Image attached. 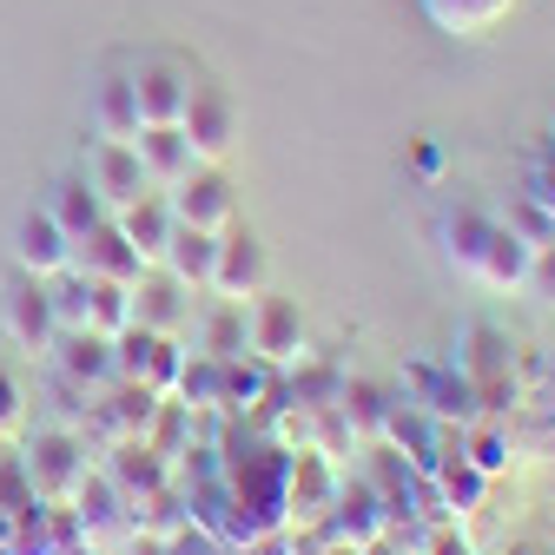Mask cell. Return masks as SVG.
<instances>
[{
    "mask_svg": "<svg viewBox=\"0 0 555 555\" xmlns=\"http://www.w3.org/2000/svg\"><path fill=\"white\" fill-rule=\"evenodd\" d=\"M87 437L74 424H40L27 443H21V476H27V490L34 503L60 509V503H74V490L87 482Z\"/></svg>",
    "mask_w": 555,
    "mask_h": 555,
    "instance_id": "6da1fadb",
    "label": "cell"
},
{
    "mask_svg": "<svg viewBox=\"0 0 555 555\" xmlns=\"http://www.w3.org/2000/svg\"><path fill=\"white\" fill-rule=\"evenodd\" d=\"M245 351H251L258 364H271L278 377H285V371H298V364L311 358L305 311H298L292 298H271V292H258V298L245 305Z\"/></svg>",
    "mask_w": 555,
    "mask_h": 555,
    "instance_id": "7a4b0ae2",
    "label": "cell"
},
{
    "mask_svg": "<svg viewBox=\"0 0 555 555\" xmlns=\"http://www.w3.org/2000/svg\"><path fill=\"white\" fill-rule=\"evenodd\" d=\"M509 358H516V344H509V331H496L490 318H469V324H456V358H450V371H456V377H469L482 403H490V397H503V384L516 390V377H509Z\"/></svg>",
    "mask_w": 555,
    "mask_h": 555,
    "instance_id": "3957f363",
    "label": "cell"
},
{
    "mask_svg": "<svg viewBox=\"0 0 555 555\" xmlns=\"http://www.w3.org/2000/svg\"><path fill=\"white\" fill-rule=\"evenodd\" d=\"M264 285H271V251H264V238L245 232V225L219 232V258H212V285H205V292L225 298V305H251Z\"/></svg>",
    "mask_w": 555,
    "mask_h": 555,
    "instance_id": "277c9868",
    "label": "cell"
},
{
    "mask_svg": "<svg viewBox=\"0 0 555 555\" xmlns=\"http://www.w3.org/2000/svg\"><path fill=\"white\" fill-rule=\"evenodd\" d=\"M179 132L198 166H225V153L238 146V106L225 87H192L185 113H179Z\"/></svg>",
    "mask_w": 555,
    "mask_h": 555,
    "instance_id": "5b68a950",
    "label": "cell"
},
{
    "mask_svg": "<svg viewBox=\"0 0 555 555\" xmlns=\"http://www.w3.org/2000/svg\"><path fill=\"white\" fill-rule=\"evenodd\" d=\"M337 490H344V476L324 450H292V463H285V529L331 522Z\"/></svg>",
    "mask_w": 555,
    "mask_h": 555,
    "instance_id": "8992f818",
    "label": "cell"
},
{
    "mask_svg": "<svg viewBox=\"0 0 555 555\" xmlns=\"http://www.w3.org/2000/svg\"><path fill=\"white\" fill-rule=\"evenodd\" d=\"M80 179H87L93 198L106 205V219H119L132 198L153 192L146 166H139V146H126V139H93V153H87V172H80Z\"/></svg>",
    "mask_w": 555,
    "mask_h": 555,
    "instance_id": "52a82bcc",
    "label": "cell"
},
{
    "mask_svg": "<svg viewBox=\"0 0 555 555\" xmlns=\"http://www.w3.org/2000/svg\"><path fill=\"white\" fill-rule=\"evenodd\" d=\"M166 198H172L179 225H198V232H232L238 225V198H232V179L219 166H192Z\"/></svg>",
    "mask_w": 555,
    "mask_h": 555,
    "instance_id": "ba28073f",
    "label": "cell"
},
{
    "mask_svg": "<svg viewBox=\"0 0 555 555\" xmlns=\"http://www.w3.org/2000/svg\"><path fill=\"white\" fill-rule=\"evenodd\" d=\"M529 264H535V245L516 232V225H490L476 245V258L463 264V278H476V285H490V292H522L529 285Z\"/></svg>",
    "mask_w": 555,
    "mask_h": 555,
    "instance_id": "9c48e42d",
    "label": "cell"
},
{
    "mask_svg": "<svg viewBox=\"0 0 555 555\" xmlns=\"http://www.w3.org/2000/svg\"><path fill=\"white\" fill-rule=\"evenodd\" d=\"M14 264H21V278H40V285H53L60 271H74V238L53 225L47 205L14 225Z\"/></svg>",
    "mask_w": 555,
    "mask_h": 555,
    "instance_id": "30bf717a",
    "label": "cell"
},
{
    "mask_svg": "<svg viewBox=\"0 0 555 555\" xmlns=\"http://www.w3.org/2000/svg\"><path fill=\"white\" fill-rule=\"evenodd\" d=\"M132 324L153 331V337H179L192 324V292L179 285V278H166L159 264L139 271V285H132Z\"/></svg>",
    "mask_w": 555,
    "mask_h": 555,
    "instance_id": "8fae6325",
    "label": "cell"
},
{
    "mask_svg": "<svg viewBox=\"0 0 555 555\" xmlns=\"http://www.w3.org/2000/svg\"><path fill=\"white\" fill-rule=\"evenodd\" d=\"M53 371H60L66 390H106V384H119L113 377V337H100V331H60L53 337Z\"/></svg>",
    "mask_w": 555,
    "mask_h": 555,
    "instance_id": "7c38bea8",
    "label": "cell"
},
{
    "mask_svg": "<svg viewBox=\"0 0 555 555\" xmlns=\"http://www.w3.org/2000/svg\"><path fill=\"white\" fill-rule=\"evenodd\" d=\"M132 100H139V126H179V113L192 100V74L179 60H146L132 74Z\"/></svg>",
    "mask_w": 555,
    "mask_h": 555,
    "instance_id": "4fadbf2b",
    "label": "cell"
},
{
    "mask_svg": "<svg viewBox=\"0 0 555 555\" xmlns=\"http://www.w3.org/2000/svg\"><path fill=\"white\" fill-rule=\"evenodd\" d=\"M8 337L21 344L27 358H53V337H60V324H53V298H47V285L40 278H14V292H8Z\"/></svg>",
    "mask_w": 555,
    "mask_h": 555,
    "instance_id": "5bb4252c",
    "label": "cell"
},
{
    "mask_svg": "<svg viewBox=\"0 0 555 555\" xmlns=\"http://www.w3.org/2000/svg\"><path fill=\"white\" fill-rule=\"evenodd\" d=\"M74 271H87V278H113V285H139V251L126 245V232H119V219H106V225H93L80 245H74Z\"/></svg>",
    "mask_w": 555,
    "mask_h": 555,
    "instance_id": "9a60e30c",
    "label": "cell"
},
{
    "mask_svg": "<svg viewBox=\"0 0 555 555\" xmlns=\"http://www.w3.org/2000/svg\"><path fill=\"white\" fill-rule=\"evenodd\" d=\"M106 476H113V490L132 503V496H146V490H159V482H172V463L146 443V437H119L113 450H106V463H100Z\"/></svg>",
    "mask_w": 555,
    "mask_h": 555,
    "instance_id": "2e32d148",
    "label": "cell"
},
{
    "mask_svg": "<svg viewBox=\"0 0 555 555\" xmlns=\"http://www.w3.org/2000/svg\"><path fill=\"white\" fill-rule=\"evenodd\" d=\"M66 509L80 516L87 542H106V535H126V529H132V509H126V496L113 490L106 469H87V482L74 490V503H66Z\"/></svg>",
    "mask_w": 555,
    "mask_h": 555,
    "instance_id": "e0dca14e",
    "label": "cell"
},
{
    "mask_svg": "<svg viewBox=\"0 0 555 555\" xmlns=\"http://www.w3.org/2000/svg\"><path fill=\"white\" fill-rule=\"evenodd\" d=\"M172 225H179V219H172V198H166V192H146V198H132L126 212H119V232H126V245L139 251V264H146V271L166 258Z\"/></svg>",
    "mask_w": 555,
    "mask_h": 555,
    "instance_id": "ac0fdd59",
    "label": "cell"
},
{
    "mask_svg": "<svg viewBox=\"0 0 555 555\" xmlns=\"http://www.w3.org/2000/svg\"><path fill=\"white\" fill-rule=\"evenodd\" d=\"M212 258H219V232H198V225H172V238H166V258H159V271H166V278H179L185 292H205V285H212Z\"/></svg>",
    "mask_w": 555,
    "mask_h": 555,
    "instance_id": "d6986e66",
    "label": "cell"
},
{
    "mask_svg": "<svg viewBox=\"0 0 555 555\" xmlns=\"http://www.w3.org/2000/svg\"><path fill=\"white\" fill-rule=\"evenodd\" d=\"M139 146V166H146V179H153V192H172L198 159H192V146H185V132L179 126H146L132 139Z\"/></svg>",
    "mask_w": 555,
    "mask_h": 555,
    "instance_id": "ffe728a7",
    "label": "cell"
},
{
    "mask_svg": "<svg viewBox=\"0 0 555 555\" xmlns=\"http://www.w3.org/2000/svg\"><path fill=\"white\" fill-rule=\"evenodd\" d=\"M271 397H278V371L271 364H258L251 351L245 358H225V403L219 410L245 416V410H271Z\"/></svg>",
    "mask_w": 555,
    "mask_h": 555,
    "instance_id": "44dd1931",
    "label": "cell"
},
{
    "mask_svg": "<svg viewBox=\"0 0 555 555\" xmlns=\"http://www.w3.org/2000/svg\"><path fill=\"white\" fill-rule=\"evenodd\" d=\"M337 416H344V430H351V443H384V416H390V397L377 384H344L337 390Z\"/></svg>",
    "mask_w": 555,
    "mask_h": 555,
    "instance_id": "7402d4cb",
    "label": "cell"
},
{
    "mask_svg": "<svg viewBox=\"0 0 555 555\" xmlns=\"http://www.w3.org/2000/svg\"><path fill=\"white\" fill-rule=\"evenodd\" d=\"M47 212H53V225L74 238V245H80L93 225H106V205L93 198V185H87V179H60V185H53V198H47Z\"/></svg>",
    "mask_w": 555,
    "mask_h": 555,
    "instance_id": "603a6c76",
    "label": "cell"
},
{
    "mask_svg": "<svg viewBox=\"0 0 555 555\" xmlns=\"http://www.w3.org/2000/svg\"><path fill=\"white\" fill-rule=\"evenodd\" d=\"M192 331H198V351L205 358H245V305L212 298V305L192 318Z\"/></svg>",
    "mask_w": 555,
    "mask_h": 555,
    "instance_id": "cb8c5ba5",
    "label": "cell"
},
{
    "mask_svg": "<svg viewBox=\"0 0 555 555\" xmlns=\"http://www.w3.org/2000/svg\"><path fill=\"white\" fill-rule=\"evenodd\" d=\"M139 132H146V126H139L132 80H126V74H113V80L100 87V100H93V139H126V146H132Z\"/></svg>",
    "mask_w": 555,
    "mask_h": 555,
    "instance_id": "d4e9b609",
    "label": "cell"
},
{
    "mask_svg": "<svg viewBox=\"0 0 555 555\" xmlns=\"http://www.w3.org/2000/svg\"><path fill=\"white\" fill-rule=\"evenodd\" d=\"M185 410H219L225 403V358H205V351H185V371H179V390H172Z\"/></svg>",
    "mask_w": 555,
    "mask_h": 555,
    "instance_id": "484cf974",
    "label": "cell"
},
{
    "mask_svg": "<svg viewBox=\"0 0 555 555\" xmlns=\"http://www.w3.org/2000/svg\"><path fill=\"white\" fill-rule=\"evenodd\" d=\"M132 324V285H113V278H87V331L119 337Z\"/></svg>",
    "mask_w": 555,
    "mask_h": 555,
    "instance_id": "4316f807",
    "label": "cell"
},
{
    "mask_svg": "<svg viewBox=\"0 0 555 555\" xmlns=\"http://www.w3.org/2000/svg\"><path fill=\"white\" fill-rule=\"evenodd\" d=\"M463 463H476L482 476H503V469L516 463V450H509V437H503L496 424H482V416H476V424L463 430Z\"/></svg>",
    "mask_w": 555,
    "mask_h": 555,
    "instance_id": "83f0119b",
    "label": "cell"
},
{
    "mask_svg": "<svg viewBox=\"0 0 555 555\" xmlns=\"http://www.w3.org/2000/svg\"><path fill=\"white\" fill-rule=\"evenodd\" d=\"M424 8H430V21L450 27V34H482V27L509 8V0H424Z\"/></svg>",
    "mask_w": 555,
    "mask_h": 555,
    "instance_id": "f1b7e54d",
    "label": "cell"
},
{
    "mask_svg": "<svg viewBox=\"0 0 555 555\" xmlns=\"http://www.w3.org/2000/svg\"><path fill=\"white\" fill-rule=\"evenodd\" d=\"M179 371H185V344H179V337H153V351H146V371H139V384H146L153 397H172V390H179Z\"/></svg>",
    "mask_w": 555,
    "mask_h": 555,
    "instance_id": "f546056e",
    "label": "cell"
},
{
    "mask_svg": "<svg viewBox=\"0 0 555 555\" xmlns=\"http://www.w3.org/2000/svg\"><path fill=\"white\" fill-rule=\"evenodd\" d=\"M21 424H27V397H21V384L0 371V437H21Z\"/></svg>",
    "mask_w": 555,
    "mask_h": 555,
    "instance_id": "4dcf8cb0",
    "label": "cell"
},
{
    "mask_svg": "<svg viewBox=\"0 0 555 555\" xmlns=\"http://www.w3.org/2000/svg\"><path fill=\"white\" fill-rule=\"evenodd\" d=\"M166 555H225V542H219V535H205L198 522H185L179 535H166Z\"/></svg>",
    "mask_w": 555,
    "mask_h": 555,
    "instance_id": "1f68e13d",
    "label": "cell"
},
{
    "mask_svg": "<svg viewBox=\"0 0 555 555\" xmlns=\"http://www.w3.org/2000/svg\"><path fill=\"white\" fill-rule=\"evenodd\" d=\"M522 292H535V305H555V251L548 245H535V264H529V285Z\"/></svg>",
    "mask_w": 555,
    "mask_h": 555,
    "instance_id": "d6a6232c",
    "label": "cell"
},
{
    "mask_svg": "<svg viewBox=\"0 0 555 555\" xmlns=\"http://www.w3.org/2000/svg\"><path fill=\"white\" fill-rule=\"evenodd\" d=\"M416 172H424V179H437L443 172V146H430V139H424V146H416V159H410Z\"/></svg>",
    "mask_w": 555,
    "mask_h": 555,
    "instance_id": "836d02e7",
    "label": "cell"
},
{
    "mask_svg": "<svg viewBox=\"0 0 555 555\" xmlns=\"http://www.w3.org/2000/svg\"><path fill=\"white\" fill-rule=\"evenodd\" d=\"M430 555H469V542L450 535V529H437V535H430Z\"/></svg>",
    "mask_w": 555,
    "mask_h": 555,
    "instance_id": "e575fe53",
    "label": "cell"
},
{
    "mask_svg": "<svg viewBox=\"0 0 555 555\" xmlns=\"http://www.w3.org/2000/svg\"><path fill=\"white\" fill-rule=\"evenodd\" d=\"M324 555H364V548H358V542H337V548H324Z\"/></svg>",
    "mask_w": 555,
    "mask_h": 555,
    "instance_id": "d590c367",
    "label": "cell"
}]
</instances>
